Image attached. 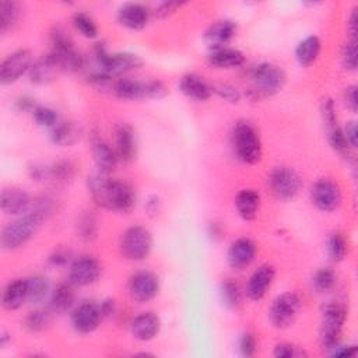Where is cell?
Here are the masks:
<instances>
[{
	"label": "cell",
	"instance_id": "36",
	"mask_svg": "<svg viewBox=\"0 0 358 358\" xmlns=\"http://www.w3.org/2000/svg\"><path fill=\"white\" fill-rule=\"evenodd\" d=\"M71 25L83 38L85 39H96L99 29L96 22L91 15H88L84 11H76L71 15Z\"/></svg>",
	"mask_w": 358,
	"mask_h": 358
},
{
	"label": "cell",
	"instance_id": "17",
	"mask_svg": "<svg viewBox=\"0 0 358 358\" xmlns=\"http://www.w3.org/2000/svg\"><path fill=\"white\" fill-rule=\"evenodd\" d=\"M274 277L275 268L271 264L263 263L257 266V268H255L253 273L249 275L243 288V294L246 295L248 299L255 302L263 299L267 291L271 288Z\"/></svg>",
	"mask_w": 358,
	"mask_h": 358
},
{
	"label": "cell",
	"instance_id": "40",
	"mask_svg": "<svg viewBox=\"0 0 358 358\" xmlns=\"http://www.w3.org/2000/svg\"><path fill=\"white\" fill-rule=\"evenodd\" d=\"M77 236L84 242H92L98 236V221L91 213H84L77 221Z\"/></svg>",
	"mask_w": 358,
	"mask_h": 358
},
{
	"label": "cell",
	"instance_id": "48",
	"mask_svg": "<svg viewBox=\"0 0 358 358\" xmlns=\"http://www.w3.org/2000/svg\"><path fill=\"white\" fill-rule=\"evenodd\" d=\"M183 6H185V3H182V1H162L155 7V10L152 11V15L162 20V18H166V17L172 15L173 13H176Z\"/></svg>",
	"mask_w": 358,
	"mask_h": 358
},
{
	"label": "cell",
	"instance_id": "50",
	"mask_svg": "<svg viewBox=\"0 0 358 358\" xmlns=\"http://www.w3.org/2000/svg\"><path fill=\"white\" fill-rule=\"evenodd\" d=\"M357 85L355 84H351V85H347L344 88V92H343V102L345 105V108L351 112V113H357L358 110V94H357Z\"/></svg>",
	"mask_w": 358,
	"mask_h": 358
},
{
	"label": "cell",
	"instance_id": "33",
	"mask_svg": "<svg viewBox=\"0 0 358 358\" xmlns=\"http://www.w3.org/2000/svg\"><path fill=\"white\" fill-rule=\"evenodd\" d=\"M243 289L232 278H225L220 282V298L225 308L236 310L242 305Z\"/></svg>",
	"mask_w": 358,
	"mask_h": 358
},
{
	"label": "cell",
	"instance_id": "21",
	"mask_svg": "<svg viewBox=\"0 0 358 358\" xmlns=\"http://www.w3.org/2000/svg\"><path fill=\"white\" fill-rule=\"evenodd\" d=\"M236 29H238V27L232 20L222 18V20L214 21L206 29V32L203 35V41L210 50L227 48L228 43L235 38Z\"/></svg>",
	"mask_w": 358,
	"mask_h": 358
},
{
	"label": "cell",
	"instance_id": "18",
	"mask_svg": "<svg viewBox=\"0 0 358 358\" xmlns=\"http://www.w3.org/2000/svg\"><path fill=\"white\" fill-rule=\"evenodd\" d=\"M256 253V243L250 238H236L229 243L227 250L228 266L235 271H243L255 262Z\"/></svg>",
	"mask_w": 358,
	"mask_h": 358
},
{
	"label": "cell",
	"instance_id": "37",
	"mask_svg": "<svg viewBox=\"0 0 358 358\" xmlns=\"http://www.w3.org/2000/svg\"><path fill=\"white\" fill-rule=\"evenodd\" d=\"M327 255L331 262L340 263L345 259V255L348 253V242L344 236L343 232L340 231H333L327 236V243H326Z\"/></svg>",
	"mask_w": 358,
	"mask_h": 358
},
{
	"label": "cell",
	"instance_id": "1",
	"mask_svg": "<svg viewBox=\"0 0 358 358\" xmlns=\"http://www.w3.org/2000/svg\"><path fill=\"white\" fill-rule=\"evenodd\" d=\"M87 189L91 200L99 208L129 214L136 206V192L130 183L113 179L110 175L95 172L87 178Z\"/></svg>",
	"mask_w": 358,
	"mask_h": 358
},
{
	"label": "cell",
	"instance_id": "27",
	"mask_svg": "<svg viewBox=\"0 0 358 358\" xmlns=\"http://www.w3.org/2000/svg\"><path fill=\"white\" fill-rule=\"evenodd\" d=\"M28 302L27 278H15L4 287L1 292V306L6 310H17Z\"/></svg>",
	"mask_w": 358,
	"mask_h": 358
},
{
	"label": "cell",
	"instance_id": "19",
	"mask_svg": "<svg viewBox=\"0 0 358 358\" xmlns=\"http://www.w3.org/2000/svg\"><path fill=\"white\" fill-rule=\"evenodd\" d=\"M151 15L152 11L143 3L129 1L117 8V22L130 31L144 29L148 25Z\"/></svg>",
	"mask_w": 358,
	"mask_h": 358
},
{
	"label": "cell",
	"instance_id": "23",
	"mask_svg": "<svg viewBox=\"0 0 358 358\" xmlns=\"http://www.w3.org/2000/svg\"><path fill=\"white\" fill-rule=\"evenodd\" d=\"M91 152L96 166V172L110 175L115 171L119 162L115 148L96 133L91 136Z\"/></svg>",
	"mask_w": 358,
	"mask_h": 358
},
{
	"label": "cell",
	"instance_id": "31",
	"mask_svg": "<svg viewBox=\"0 0 358 358\" xmlns=\"http://www.w3.org/2000/svg\"><path fill=\"white\" fill-rule=\"evenodd\" d=\"M83 134L81 127L70 120H60L55 127L49 130V138L55 145L71 147Z\"/></svg>",
	"mask_w": 358,
	"mask_h": 358
},
{
	"label": "cell",
	"instance_id": "53",
	"mask_svg": "<svg viewBox=\"0 0 358 358\" xmlns=\"http://www.w3.org/2000/svg\"><path fill=\"white\" fill-rule=\"evenodd\" d=\"M357 34H358V14H357V7H354L347 18V38L357 39Z\"/></svg>",
	"mask_w": 358,
	"mask_h": 358
},
{
	"label": "cell",
	"instance_id": "46",
	"mask_svg": "<svg viewBox=\"0 0 358 358\" xmlns=\"http://www.w3.org/2000/svg\"><path fill=\"white\" fill-rule=\"evenodd\" d=\"M73 262V256L71 252L69 249L64 248H57L55 249L49 257H48V264L56 268H63V267H69L70 263Z\"/></svg>",
	"mask_w": 358,
	"mask_h": 358
},
{
	"label": "cell",
	"instance_id": "42",
	"mask_svg": "<svg viewBox=\"0 0 358 358\" xmlns=\"http://www.w3.org/2000/svg\"><path fill=\"white\" fill-rule=\"evenodd\" d=\"M76 175V166L66 159L56 161L50 165V180L57 183H67Z\"/></svg>",
	"mask_w": 358,
	"mask_h": 358
},
{
	"label": "cell",
	"instance_id": "9",
	"mask_svg": "<svg viewBox=\"0 0 358 358\" xmlns=\"http://www.w3.org/2000/svg\"><path fill=\"white\" fill-rule=\"evenodd\" d=\"M152 243V235L145 227L133 225L122 232L119 250L126 260L143 262L150 256Z\"/></svg>",
	"mask_w": 358,
	"mask_h": 358
},
{
	"label": "cell",
	"instance_id": "6",
	"mask_svg": "<svg viewBox=\"0 0 358 358\" xmlns=\"http://www.w3.org/2000/svg\"><path fill=\"white\" fill-rule=\"evenodd\" d=\"M45 220L46 218L39 213L29 210L7 222L0 234V245L3 250H15L28 243Z\"/></svg>",
	"mask_w": 358,
	"mask_h": 358
},
{
	"label": "cell",
	"instance_id": "29",
	"mask_svg": "<svg viewBox=\"0 0 358 358\" xmlns=\"http://www.w3.org/2000/svg\"><path fill=\"white\" fill-rule=\"evenodd\" d=\"M260 194L255 189H242L234 199V206L238 215L243 221H253L260 210Z\"/></svg>",
	"mask_w": 358,
	"mask_h": 358
},
{
	"label": "cell",
	"instance_id": "2",
	"mask_svg": "<svg viewBox=\"0 0 358 358\" xmlns=\"http://www.w3.org/2000/svg\"><path fill=\"white\" fill-rule=\"evenodd\" d=\"M90 57L92 69L87 77L117 78L143 66V59L138 55L131 52H109L105 42L94 43Z\"/></svg>",
	"mask_w": 358,
	"mask_h": 358
},
{
	"label": "cell",
	"instance_id": "41",
	"mask_svg": "<svg viewBox=\"0 0 358 358\" xmlns=\"http://www.w3.org/2000/svg\"><path fill=\"white\" fill-rule=\"evenodd\" d=\"M35 124H38L39 127H45L48 130H50L52 127H55L59 122V113L46 105H36V108L34 109V112L31 113Z\"/></svg>",
	"mask_w": 358,
	"mask_h": 358
},
{
	"label": "cell",
	"instance_id": "49",
	"mask_svg": "<svg viewBox=\"0 0 358 358\" xmlns=\"http://www.w3.org/2000/svg\"><path fill=\"white\" fill-rule=\"evenodd\" d=\"M28 176L34 182H48L50 180V165L32 164L28 168Z\"/></svg>",
	"mask_w": 358,
	"mask_h": 358
},
{
	"label": "cell",
	"instance_id": "8",
	"mask_svg": "<svg viewBox=\"0 0 358 358\" xmlns=\"http://www.w3.org/2000/svg\"><path fill=\"white\" fill-rule=\"evenodd\" d=\"M347 319V309L340 302H327L322 308L320 326H319V343L326 351H331L340 344L343 327Z\"/></svg>",
	"mask_w": 358,
	"mask_h": 358
},
{
	"label": "cell",
	"instance_id": "55",
	"mask_svg": "<svg viewBox=\"0 0 358 358\" xmlns=\"http://www.w3.org/2000/svg\"><path fill=\"white\" fill-rule=\"evenodd\" d=\"M161 207V199L158 196H150L145 201V210L148 211V214H157L159 211Z\"/></svg>",
	"mask_w": 358,
	"mask_h": 358
},
{
	"label": "cell",
	"instance_id": "20",
	"mask_svg": "<svg viewBox=\"0 0 358 358\" xmlns=\"http://www.w3.org/2000/svg\"><path fill=\"white\" fill-rule=\"evenodd\" d=\"M115 152L119 162L129 164L137 155V134L130 123H119L115 129Z\"/></svg>",
	"mask_w": 358,
	"mask_h": 358
},
{
	"label": "cell",
	"instance_id": "34",
	"mask_svg": "<svg viewBox=\"0 0 358 358\" xmlns=\"http://www.w3.org/2000/svg\"><path fill=\"white\" fill-rule=\"evenodd\" d=\"M28 284V302L32 305L42 303L50 295V284L43 275H32L27 278Z\"/></svg>",
	"mask_w": 358,
	"mask_h": 358
},
{
	"label": "cell",
	"instance_id": "13",
	"mask_svg": "<svg viewBox=\"0 0 358 358\" xmlns=\"http://www.w3.org/2000/svg\"><path fill=\"white\" fill-rule=\"evenodd\" d=\"M312 204L322 213L336 211L343 201L341 187L330 178L315 180L309 190Z\"/></svg>",
	"mask_w": 358,
	"mask_h": 358
},
{
	"label": "cell",
	"instance_id": "14",
	"mask_svg": "<svg viewBox=\"0 0 358 358\" xmlns=\"http://www.w3.org/2000/svg\"><path fill=\"white\" fill-rule=\"evenodd\" d=\"M105 319L101 302L83 301L70 312V323L76 333L90 334L95 331Z\"/></svg>",
	"mask_w": 358,
	"mask_h": 358
},
{
	"label": "cell",
	"instance_id": "25",
	"mask_svg": "<svg viewBox=\"0 0 358 358\" xmlns=\"http://www.w3.org/2000/svg\"><path fill=\"white\" fill-rule=\"evenodd\" d=\"M130 334L138 341L155 338L161 330V320L154 312H140L129 323Z\"/></svg>",
	"mask_w": 358,
	"mask_h": 358
},
{
	"label": "cell",
	"instance_id": "11",
	"mask_svg": "<svg viewBox=\"0 0 358 358\" xmlns=\"http://www.w3.org/2000/svg\"><path fill=\"white\" fill-rule=\"evenodd\" d=\"M301 308V299L298 294L292 291H285L277 295L270 303L267 317L273 327L288 329L296 319Z\"/></svg>",
	"mask_w": 358,
	"mask_h": 358
},
{
	"label": "cell",
	"instance_id": "12",
	"mask_svg": "<svg viewBox=\"0 0 358 358\" xmlns=\"http://www.w3.org/2000/svg\"><path fill=\"white\" fill-rule=\"evenodd\" d=\"M102 274V264L99 260L90 255H81L67 267V281L73 287H90L95 284Z\"/></svg>",
	"mask_w": 358,
	"mask_h": 358
},
{
	"label": "cell",
	"instance_id": "47",
	"mask_svg": "<svg viewBox=\"0 0 358 358\" xmlns=\"http://www.w3.org/2000/svg\"><path fill=\"white\" fill-rule=\"evenodd\" d=\"M301 355H303V352L301 350H298L296 345H294L292 343H288V341L277 343L273 348V357H275V358H294V357H301Z\"/></svg>",
	"mask_w": 358,
	"mask_h": 358
},
{
	"label": "cell",
	"instance_id": "26",
	"mask_svg": "<svg viewBox=\"0 0 358 358\" xmlns=\"http://www.w3.org/2000/svg\"><path fill=\"white\" fill-rule=\"evenodd\" d=\"M207 63L215 70H234L239 69L245 63V55L235 48H221L210 50L207 56Z\"/></svg>",
	"mask_w": 358,
	"mask_h": 358
},
{
	"label": "cell",
	"instance_id": "38",
	"mask_svg": "<svg viewBox=\"0 0 358 358\" xmlns=\"http://www.w3.org/2000/svg\"><path fill=\"white\" fill-rule=\"evenodd\" d=\"M20 18V4L13 0H3L0 3V32L6 35L14 28Z\"/></svg>",
	"mask_w": 358,
	"mask_h": 358
},
{
	"label": "cell",
	"instance_id": "22",
	"mask_svg": "<svg viewBox=\"0 0 358 358\" xmlns=\"http://www.w3.org/2000/svg\"><path fill=\"white\" fill-rule=\"evenodd\" d=\"M32 207V199L21 187H4L0 197V208L6 215L18 217L28 213Z\"/></svg>",
	"mask_w": 358,
	"mask_h": 358
},
{
	"label": "cell",
	"instance_id": "54",
	"mask_svg": "<svg viewBox=\"0 0 358 358\" xmlns=\"http://www.w3.org/2000/svg\"><path fill=\"white\" fill-rule=\"evenodd\" d=\"M331 357H354L357 354V347L350 344V345H341L337 344L331 351H329Z\"/></svg>",
	"mask_w": 358,
	"mask_h": 358
},
{
	"label": "cell",
	"instance_id": "52",
	"mask_svg": "<svg viewBox=\"0 0 358 358\" xmlns=\"http://www.w3.org/2000/svg\"><path fill=\"white\" fill-rule=\"evenodd\" d=\"M38 103H35V99L31 98V96H20L15 99V108L18 112H24V113H32L34 109L36 108Z\"/></svg>",
	"mask_w": 358,
	"mask_h": 358
},
{
	"label": "cell",
	"instance_id": "39",
	"mask_svg": "<svg viewBox=\"0 0 358 358\" xmlns=\"http://www.w3.org/2000/svg\"><path fill=\"white\" fill-rule=\"evenodd\" d=\"M337 274L331 267H320L312 275V288L317 294H326L336 285Z\"/></svg>",
	"mask_w": 358,
	"mask_h": 358
},
{
	"label": "cell",
	"instance_id": "4",
	"mask_svg": "<svg viewBox=\"0 0 358 358\" xmlns=\"http://www.w3.org/2000/svg\"><path fill=\"white\" fill-rule=\"evenodd\" d=\"M108 92L122 101H145L164 98L168 94V88L157 78L134 80L123 76L112 80Z\"/></svg>",
	"mask_w": 358,
	"mask_h": 358
},
{
	"label": "cell",
	"instance_id": "7",
	"mask_svg": "<svg viewBox=\"0 0 358 358\" xmlns=\"http://www.w3.org/2000/svg\"><path fill=\"white\" fill-rule=\"evenodd\" d=\"M49 53L60 71L76 73L85 67V57L76 49L73 39L62 27H55L49 32Z\"/></svg>",
	"mask_w": 358,
	"mask_h": 358
},
{
	"label": "cell",
	"instance_id": "45",
	"mask_svg": "<svg viewBox=\"0 0 358 358\" xmlns=\"http://www.w3.org/2000/svg\"><path fill=\"white\" fill-rule=\"evenodd\" d=\"M238 350L243 357H253L257 351V338L255 333L246 330L238 338Z\"/></svg>",
	"mask_w": 358,
	"mask_h": 358
},
{
	"label": "cell",
	"instance_id": "24",
	"mask_svg": "<svg viewBox=\"0 0 358 358\" xmlns=\"http://www.w3.org/2000/svg\"><path fill=\"white\" fill-rule=\"evenodd\" d=\"M179 91L194 102H204L213 95V85L197 73H186L179 80Z\"/></svg>",
	"mask_w": 358,
	"mask_h": 358
},
{
	"label": "cell",
	"instance_id": "16",
	"mask_svg": "<svg viewBox=\"0 0 358 358\" xmlns=\"http://www.w3.org/2000/svg\"><path fill=\"white\" fill-rule=\"evenodd\" d=\"M32 63L34 57L28 49H17L8 53L0 63V83L3 85L17 83L29 73Z\"/></svg>",
	"mask_w": 358,
	"mask_h": 358
},
{
	"label": "cell",
	"instance_id": "51",
	"mask_svg": "<svg viewBox=\"0 0 358 358\" xmlns=\"http://www.w3.org/2000/svg\"><path fill=\"white\" fill-rule=\"evenodd\" d=\"M343 133L347 140V144L350 145L351 150H354L357 147V123L354 120L347 122L343 126Z\"/></svg>",
	"mask_w": 358,
	"mask_h": 358
},
{
	"label": "cell",
	"instance_id": "5",
	"mask_svg": "<svg viewBox=\"0 0 358 358\" xmlns=\"http://www.w3.org/2000/svg\"><path fill=\"white\" fill-rule=\"evenodd\" d=\"M229 143L235 158L246 165L262 159V141L257 129L248 120H238L229 133Z\"/></svg>",
	"mask_w": 358,
	"mask_h": 358
},
{
	"label": "cell",
	"instance_id": "35",
	"mask_svg": "<svg viewBox=\"0 0 358 358\" xmlns=\"http://www.w3.org/2000/svg\"><path fill=\"white\" fill-rule=\"evenodd\" d=\"M52 313L53 312L49 308L48 309L36 308L25 315L22 324L31 333H41L49 327L52 322Z\"/></svg>",
	"mask_w": 358,
	"mask_h": 358
},
{
	"label": "cell",
	"instance_id": "3",
	"mask_svg": "<svg viewBox=\"0 0 358 358\" xmlns=\"http://www.w3.org/2000/svg\"><path fill=\"white\" fill-rule=\"evenodd\" d=\"M248 78V96L255 101L278 94L287 83V74L282 67L270 62H262L259 64H255L249 70Z\"/></svg>",
	"mask_w": 358,
	"mask_h": 358
},
{
	"label": "cell",
	"instance_id": "28",
	"mask_svg": "<svg viewBox=\"0 0 358 358\" xmlns=\"http://www.w3.org/2000/svg\"><path fill=\"white\" fill-rule=\"evenodd\" d=\"M59 71L60 70L57 64L55 63L53 57L48 52L46 55L34 60L28 73V78H29V83L34 85H46L55 80Z\"/></svg>",
	"mask_w": 358,
	"mask_h": 358
},
{
	"label": "cell",
	"instance_id": "43",
	"mask_svg": "<svg viewBox=\"0 0 358 358\" xmlns=\"http://www.w3.org/2000/svg\"><path fill=\"white\" fill-rule=\"evenodd\" d=\"M341 66L347 71H355L358 66V49L357 39H350L344 42L341 48Z\"/></svg>",
	"mask_w": 358,
	"mask_h": 358
},
{
	"label": "cell",
	"instance_id": "30",
	"mask_svg": "<svg viewBox=\"0 0 358 358\" xmlns=\"http://www.w3.org/2000/svg\"><path fill=\"white\" fill-rule=\"evenodd\" d=\"M73 285L67 281V282H60L57 284L49 295V309L53 313L57 315H63L67 312H71V309L76 306L74 301H76V295L73 291Z\"/></svg>",
	"mask_w": 358,
	"mask_h": 358
},
{
	"label": "cell",
	"instance_id": "15",
	"mask_svg": "<svg viewBox=\"0 0 358 358\" xmlns=\"http://www.w3.org/2000/svg\"><path fill=\"white\" fill-rule=\"evenodd\" d=\"M159 278L150 270H138L129 277L127 292L131 301L147 303L159 294Z\"/></svg>",
	"mask_w": 358,
	"mask_h": 358
},
{
	"label": "cell",
	"instance_id": "32",
	"mask_svg": "<svg viewBox=\"0 0 358 358\" xmlns=\"http://www.w3.org/2000/svg\"><path fill=\"white\" fill-rule=\"evenodd\" d=\"M320 52L322 41L316 35H309L298 42L295 48V60L301 67L308 69L317 62Z\"/></svg>",
	"mask_w": 358,
	"mask_h": 358
},
{
	"label": "cell",
	"instance_id": "44",
	"mask_svg": "<svg viewBox=\"0 0 358 358\" xmlns=\"http://www.w3.org/2000/svg\"><path fill=\"white\" fill-rule=\"evenodd\" d=\"M213 85V94H215L218 98L228 103H238L242 98L241 90L229 83H221V84H211Z\"/></svg>",
	"mask_w": 358,
	"mask_h": 358
},
{
	"label": "cell",
	"instance_id": "10",
	"mask_svg": "<svg viewBox=\"0 0 358 358\" xmlns=\"http://www.w3.org/2000/svg\"><path fill=\"white\" fill-rule=\"evenodd\" d=\"M267 186L274 199L278 201H289L301 192L302 179L294 168L278 165L270 171L267 176Z\"/></svg>",
	"mask_w": 358,
	"mask_h": 358
}]
</instances>
